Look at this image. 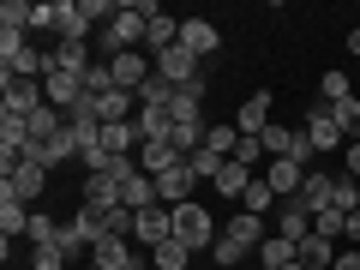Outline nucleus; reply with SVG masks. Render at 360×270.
Instances as JSON below:
<instances>
[{
  "label": "nucleus",
  "instance_id": "f03ea898",
  "mask_svg": "<svg viewBox=\"0 0 360 270\" xmlns=\"http://www.w3.org/2000/svg\"><path fill=\"white\" fill-rule=\"evenodd\" d=\"M174 240L193 246V252H210V246L222 240V234H217V217H210L198 198H193V205H174Z\"/></svg>",
  "mask_w": 360,
  "mask_h": 270
},
{
  "label": "nucleus",
  "instance_id": "6e6552de",
  "mask_svg": "<svg viewBox=\"0 0 360 270\" xmlns=\"http://www.w3.org/2000/svg\"><path fill=\"white\" fill-rule=\"evenodd\" d=\"M205 78H193V84H180L174 90V103H168V120H174V127H205V115H198V108H205Z\"/></svg>",
  "mask_w": 360,
  "mask_h": 270
},
{
  "label": "nucleus",
  "instance_id": "a878e982",
  "mask_svg": "<svg viewBox=\"0 0 360 270\" xmlns=\"http://www.w3.org/2000/svg\"><path fill=\"white\" fill-rule=\"evenodd\" d=\"M84 205L115 210V205H120V180H108V174H84Z\"/></svg>",
  "mask_w": 360,
  "mask_h": 270
},
{
  "label": "nucleus",
  "instance_id": "aec40b11",
  "mask_svg": "<svg viewBox=\"0 0 360 270\" xmlns=\"http://www.w3.org/2000/svg\"><path fill=\"white\" fill-rule=\"evenodd\" d=\"M174 42H180V18H168L162 6H156V13H150V30H144V49L162 54V49H174Z\"/></svg>",
  "mask_w": 360,
  "mask_h": 270
},
{
  "label": "nucleus",
  "instance_id": "5701e85b",
  "mask_svg": "<svg viewBox=\"0 0 360 270\" xmlns=\"http://www.w3.org/2000/svg\"><path fill=\"white\" fill-rule=\"evenodd\" d=\"M252 180H258V174H252L246 162H222V174L210 180V186H217L222 198H246V186H252Z\"/></svg>",
  "mask_w": 360,
  "mask_h": 270
},
{
  "label": "nucleus",
  "instance_id": "20e7f679",
  "mask_svg": "<svg viewBox=\"0 0 360 270\" xmlns=\"http://www.w3.org/2000/svg\"><path fill=\"white\" fill-rule=\"evenodd\" d=\"M132 240H144L156 252L162 240H174V210H162V205H150V210H132Z\"/></svg>",
  "mask_w": 360,
  "mask_h": 270
},
{
  "label": "nucleus",
  "instance_id": "72a5a7b5",
  "mask_svg": "<svg viewBox=\"0 0 360 270\" xmlns=\"http://www.w3.org/2000/svg\"><path fill=\"white\" fill-rule=\"evenodd\" d=\"M330 115H336V127H342V144H360V96H348V103H336Z\"/></svg>",
  "mask_w": 360,
  "mask_h": 270
},
{
  "label": "nucleus",
  "instance_id": "6ab92c4d",
  "mask_svg": "<svg viewBox=\"0 0 360 270\" xmlns=\"http://www.w3.org/2000/svg\"><path fill=\"white\" fill-rule=\"evenodd\" d=\"M120 205H127V210H150V205H162V198H156V180L144 174V168H139L132 180H120Z\"/></svg>",
  "mask_w": 360,
  "mask_h": 270
},
{
  "label": "nucleus",
  "instance_id": "dca6fc26",
  "mask_svg": "<svg viewBox=\"0 0 360 270\" xmlns=\"http://www.w3.org/2000/svg\"><path fill=\"white\" fill-rule=\"evenodd\" d=\"M276 234H283V240H307V234H312V210L307 205H300V198H288V205L283 210H276Z\"/></svg>",
  "mask_w": 360,
  "mask_h": 270
},
{
  "label": "nucleus",
  "instance_id": "7ed1b4c3",
  "mask_svg": "<svg viewBox=\"0 0 360 270\" xmlns=\"http://www.w3.org/2000/svg\"><path fill=\"white\" fill-rule=\"evenodd\" d=\"M108 72H115V90H127V96H139V90L150 84L156 60H144V49H127V54H115V60H108Z\"/></svg>",
  "mask_w": 360,
  "mask_h": 270
},
{
  "label": "nucleus",
  "instance_id": "a19ab883",
  "mask_svg": "<svg viewBox=\"0 0 360 270\" xmlns=\"http://www.w3.org/2000/svg\"><path fill=\"white\" fill-rule=\"evenodd\" d=\"M54 18H60V6H54V0H42L37 18H30V30H54Z\"/></svg>",
  "mask_w": 360,
  "mask_h": 270
},
{
  "label": "nucleus",
  "instance_id": "f3484780",
  "mask_svg": "<svg viewBox=\"0 0 360 270\" xmlns=\"http://www.w3.org/2000/svg\"><path fill=\"white\" fill-rule=\"evenodd\" d=\"M258 270H288V264H295V258H300V246L295 240H283V234H264V246H258Z\"/></svg>",
  "mask_w": 360,
  "mask_h": 270
},
{
  "label": "nucleus",
  "instance_id": "423d86ee",
  "mask_svg": "<svg viewBox=\"0 0 360 270\" xmlns=\"http://www.w3.org/2000/svg\"><path fill=\"white\" fill-rule=\"evenodd\" d=\"M312 168L307 162H295V156H276V162H264V186L276 198H300V180H307Z\"/></svg>",
  "mask_w": 360,
  "mask_h": 270
},
{
  "label": "nucleus",
  "instance_id": "f8f14e48",
  "mask_svg": "<svg viewBox=\"0 0 360 270\" xmlns=\"http://www.w3.org/2000/svg\"><path fill=\"white\" fill-rule=\"evenodd\" d=\"M193 186H198V174H193L186 162L168 168V174H156V198H162L168 210H174V205H193Z\"/></svg>",
  "mask_w": 360,
  "mask_h": 270
},
{
  "label": "nucleus",
  "instance_id": "1a4fd4ad",
  "mask_svg": "<svg viewBox=\"0 0 360 270\" xmlns=\"http://www.w3.org/2000/svg\"><path fill=\"white\" fill-rule=\"evenodd\" d=\"M180 49L198 54V60H210V54L222 49V30L210 25V18H180Z\"/></svg>",
  "mask_w": 360,
  "mask_h": 270
},
{
  "label": "nucleus",
  "instance_id": "9b49d317",
  "mask_svg": "<svg viewBox=\"0 0 360 270\" xmlns=\"http://www.w3.org/2000/svg\"><path fill=\"white\" fill-rule=\"evenodd\" d=\"M198 66H205V60H198V54H186L180 42H174V49H162V54H156V72H162L168 84H193V78H205Z\"/></svg>",
  "mask_w": 360,
  "mask_h": 270
},
{
  "label": "nucleus",
  "instance_id": "c9c22d12",
  "mask_svg": "<svg viewBox=\"0 0 360 270\" xmlns=\"http://www.w3.org/2000/svg\"><path fill=\"white\" fill-rule=\"evenodd\" d=\"M30 18H37L30 0H6V6H0V25H13V30H30Z\"/></svg>",
  "mask_w": 360,
  "mask_h": 270
},
{
  "label": "nucleus",
  "instance_id": "2f4dec72",
  "mask_svg": "<svg viewBox=\"0 0 360 270\" xmlns=\"http://www.w3.org/2000/svg\"><path fill=\"white\" fill-rule=\"evenodd\" d=\"M150 264H156V270H186V264H193V246H180V240H162V246L150 252Z\"/></svg>",
  "mask_w": 360,
  "mask_h": 270
},
{
  "label": "nucleus",
  "instance_id": "c03bdc74",
  "mask_svg": "<svg viewBox=\"0 0 360 270\" xmlns=\"http://www.w3.org/2000/svg\"><path fill=\"white\" fill-rule=\"evenodd\" d=\"M288 270H307V264H300V258H295V264H288Z\"/></svg>",
  "mask_w": 360,
  "mask_h": 270
},
{
  "label": "nucleus",
  "instance_id": "c756f323",
  "mask_svg": "<svg viewBox=\"0 0 360 270\" xmlns=\"http://www.w3.org/2000/svg\"><path fill=\"white\" fill-rule=\"evenodd\" d=\"M348 96H354V78H348V72H324L319 78V103H348Z\"/></svg>",
  "mask_w": 360,
  "mask_h": 270
},
{
  "label": "nucleus",
  "instance_id": "c85d7f7f",
  "mask_svg": "<svg viewBox=\"0 0 360 270\" xmlns=\"http://www.w3.org/2000/svg\"><path fill=\"white\" fill-rule=\"evenodd\" d=\"M234 144H240V132H234V127H222V120H210V127H205V150H210V156H222V162H229Z\"/></svg>",
  "mask_w": 360,
  "mask_h": 270
},
{
  "label": "nucleus",
  "instance_id": "2eb2a0df",
  "mask_svg": "<svg viewBox=\"0 0 360 270\" xmlns=\"http://www.w3.org/2000/svg\"><path fill=\"white\" fill-rule=\"evenodd\" d=\"M222 234H229L234 246H246V252H258V246H264V217H252V210H234Z\"/></svg>",
  "mask_w": 360,
  "mask_h": 270
},
{
  "label": "nucleus",
  "instance_id": "393cba45",
  "mask_svg": "<svg viewBox=\"0 0 360 270\" xmlns=\"http://www.w3.org/2000/svg\"><path fill=\"white\" fill-rule=\"evenodd\" d=\"M0 234H6V240H13V234H30V210L18 205L6 186H0Z\"/></svg>",
  "mask_w": 360,
  "mask_h": 270
},
{
  "label": "nucleus",
  "instance_id": "e433bc0d",
  "mask_svg": "<svg viewBox=\"0 0 360 270\" xmlns=\"http://www.w3.org/2000/svg\"><path fill=\"white\" fill-rule=\"evenodd\" d=\"M229 162H246V168H258V162H270V156H264V144H258V139H240Z\"/></svg>",
  "mask_w": 360,
  "mask_h": 270
},
{
  "label": "nucleus",
  "instance_id": "a211bd4d",
  "mask_svg": "<svg viewBox=\"0 0 360 270\" xmlns=\"http://www.w3.org/2000/svg\"><path fill=\"white\" fill-rule=\"evenodd\" d=\"M49 72H72V78H84V72H90V42H60V49L49 54Z\"/></svg>",
  "mask_w": 360,
  "mask_h": 270
},
{
  "label": "nucleus",
  "instance_id": "4468645a",
  "mask_svg": "<svg viewBox=\"0 0 360 270\" xmlns=\"http://www.w3.org/2000/svg\"><path fill=\"white\" fill-rule=\"evenodd\" d=\"M264 127H270V90H252L240 103V115H234V132H240V139H258Z\"/></svg>",
  "mask_w": 360,
  "mask_h": 270
},
{
  "label": "nucleus",
  "instance_id": "39448f33",
  "mask_svg": "<svg viewBox=\"0 0 360 270\" xmlns=\"http://www.w3.org/2000/svg\"><path fill=\"white\" fill-rule=\"evenodd\" d=\"M300 132H307V144H312V150H319V156L342 144V127H336L330 103H312V108H307V127H300Z\"/></svg>",
  "mask_w": 360,
  "mask_h": 270
},
{
  "label": "nucleus",
  "instance_id": "f257e3e1",
  "mask_svg": "<svg viewBox=\"0 0 360 270\" xmlns=\"http://www.w3.org/2000/svg\"><path fill=\"white\" fill-rule=\"evenodd\" d=\"M144 30H150V0H120L115 18L96 30V49L115 60V54H127V49H144Z\"/></svg>",
  "mask_w": 360,
  "mask_h": 270
},
{
  "label": "nucleus",
  "instance_id": "f704fd0d",
  "mask_svg": "<svg viewBox=\"0 0 360 270\" xmlns=\"http://www.w3.org/2000/svg\"><path fill=\"white\" fill-rule=\"evenodd\" d=\"M270 205H276V193H270V186H264V174H258L252 186H246V198H240V210H252V217H264Z\"/></svg>",
  "mask_w": 360,
  "mask_h": 270
},
{
  "label": "nucleus",
  "instance_id": "473e14b6",
  "mask_svg": "<svg viewBox=\"0 0 360 270\" xmlns=\"http://www.w3.org/2000/svg\"><path fill=\"white\" fill-rule=\"evenodd\" d=\"M174 90H180V84H168L162 72H150V84L139 90V108H168V103H174Z\"/></svg>",
  "mask_w": 360,
  "mask_h": 270
},
{
  "label": "nucleus",
  "instance_id": "412c9836",
  "mask_svg": "<svg viewBox=\"0 0 360 270\" xmlns=\"http://www.w3.org/2000/svg\"><path fill=\"white\" fill-rule=\"evenodd\" d=\"M180 162H186V156H180L174 150V144H139V168H144V174H168V168H180Z\"/></svg>",
  "mask_w": 360,
  "mask_h": 270
},
{
  "label": "nucleus",
  "instance_id": "cd10ccee",
  "mask_svg": "<svg viewBox=\"0 0 360 270\" xmlns=\"http://www.w3.org/2000/svg\"><path fill=\"white\" fill-rule=\"evenodd\" d=\"M54 30H60V42H84V37H90L84 13H78V0H60V18H54Z\"/></svg>",
  "mask_w": 360,
  "mask_h": 270
},
{
  "label": "nucleus",
  "instance_id": "b1692460",
  "mask_svg": "<svg viewBox=\"0 0 360 270\" xmlns=\"http://www.w3.org/2000/svg\"><path fill=\"white\" fill-rule=\"evenodd\" d=\"M336 252H342V246L324 240V234H307V240H300V264H307V270H330Z\"/></svg>",
  "mask_w": 360,
  "mask_h": 270
},
{
  "label": "nucleus",
  "instance_id": "4be33fe9",
  "mask_svg": "<svg viewBox=\"0 0 360 270\" xmlns=\"http://www.w3.org/2000/svg\"><path fill=\"white\" fill-rule=\"evenodd\" d=\"M132 103H139V96H127V90L90 96V108H96V120H103V127H115V120H132Z\"/></svg>",
  "mask_w": 360,
  "mask_h": 270
},
{
  "label": "nucleus",
  "instance_id": "bb28decb",
  "mask_svg": "<svg viewBox=\"0 0 360 270\" xmlns=\"http://www.w3.org/2000/svg\"><path fill=\"white\" fill-rule=\"evenodd\" d=\"M295 139H300V132H295V127H276V120H270V127L258 132V144H264V156H270V162H276V156H295Z\"/></svg>",
  "mask_w": 360,
  "mask_h": 270
},
{
  "label": "nucleus",
  "instance_id": "79ce46f5",
  "mask_svg": "<svg viewBox=\"0 0 360 270\" xmlns=\"http://www.w3.org/2000/svg\"><path fill=\"white\" fill-rule=\"evenodd\" d=\"M330 270H360V252H354V246H342V252H336V264Z\"/></svg>",
  "mask_w": 360,
  "mask_h": 270
},
{
  "label": "nucleus",
  "instance_id": "7c9ffc66",
  "mask_svg": "<svg viewBox=\"0 0 360 270\" xmlns=\"http://www.w3.org/2000/svg\"><path fill=\"white\" fill-rule=\"evenodd\" d=\"M30 246H60V222L49 217V210H30V234H25Z\"/></svg>",
  "mask_w": 360,
  "mask_h": 270
},
{
  "label": "nucleus",
  "instance_id": "37998d69",
  "mask_svg": "<svg viewBox=\"0 0 360 270\" xmlns=\"http://www.w3.org/2000/svg\"><path fill=\"white\" fill-rule=\"evenodd\" d=\"M348 174L360 180V144H348Z\"/></svg>",
  "mask_w": 360,
  "mask_h": 270
},
{
  "label": "nucleus",
  "instance_id": "58836bf2",
  "mask_svg": "<svg viewBox=\"0 0 360 270\" xmlns=\"http://www.w3.org/2000/svg\"><path fill=\"white\" fill-rule=\"evenodd\" d=\"M30 270H66V252L60 246H37L30 252Z\"/></svg>",
  "mask_w": 360,
  "mask_h": 270
},
{
  "label": "nucleus",
  "instance_id": "ddd939ff",
  "mask_svg": "<svg viewBox=\"0 0 360 270\" xmlns=\"http://www.w3.org/2000/svg\"><path fill=\"white\" fill-rule=\"evenodd\" d=\"M300 205L319 217V210H336V174H324V168H312L307 180H300Z\"/></svg>",
  "mask_w": 360,
  "mask_h": 270
},
{
  "label": "nucleus",
  "instance_id": "0eeeda50",
  "mask_svg": "<svg viewBox=\"0 0 360 270\" xmlns=\"http://www.w3.org/2000/svg\"><path fill=\"white\" fill-rule=\"evenodd\" d=\"M49 103V84L42 78H6V115H37V108Z\"/></svg>",
  "mask_w": 360,
  "mask_h": 270
},
{
  "label": "nucleus",
  "instance_id": "ea45409f",
  "mask_svg": "<svg viewBox=\"0 0 360 270\" xmlns=\"http://www.w3.org/2000/svg\"><path fill=\"white\" fill-rule=\"evenodd\" d=\"M210 258H217V264H234V270H240V258H246V246H234L229 234H222V240L210 246Z\"/></svg>",
  "mask_w": 360,
  "mask_h": 270
},
{
  "label": "nucleus",
  "instance_id": "a18cd8bd",
  "mask_svg": "<svg viewBox=\"0 0 360 270\" xmlns=\"http://www.w3.org/2000/svg\"><path fill=\"white\" fill-rule=\"evenodd\" d=\"M84 270H96V264H84Z\"/></svg>",
  "mask_w": 360,
  "mask_h": 270
},
{
  "label": "nucleus",
  "instance_id": "9d476101",
  "mask_svg": "<svg viewBox=\"0 0 360 270\" xmlns=\"http://www.w3.org/2000/svg\"><path fill=\"white\" fill-rule=\"evenodd\" d=\"M90 264H96V270H144V258H132L127 234H108V240L90 246Z\"/></svg>",
  "mask_w": 360,
  "mask_h": 270
},
{
  "label": "nucleus",
  "instance_id": "4c0bfd02",
  "mask_svg": "<svg viewBox=\"0 0 360 270\" xmlns=\"http://www.w3.org/2000/svg\"><path fill=\"white\" fill-rule=\"evenodd\" d=\"M336 210H360V180H354V174L336 180Z\"/></svg>",
  "mask_w": 360,
  "mask_h": 270
}]
</instances>
